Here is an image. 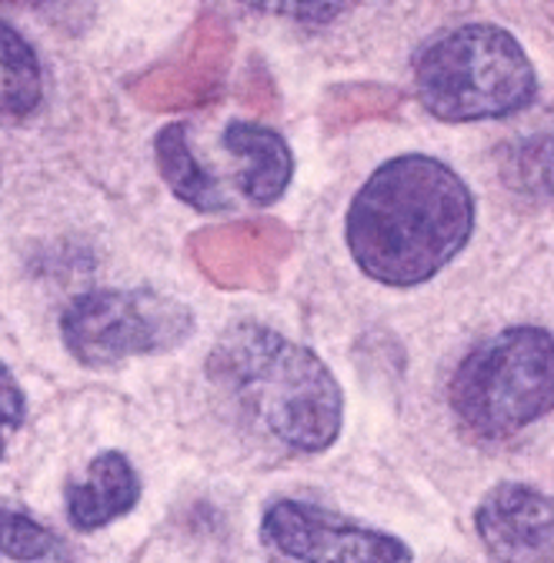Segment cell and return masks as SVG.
Wrapping results in <instances>:
<instances>
[{
	"label": "cell",
	"instance_id": "7a4b0ae2",
	"mask_svg": "<svg viewBox=\"0 0 554 563\" xmlns=\"http://www.w3.org/2000/svg\"><path fill=\"white\" fill-rule=\"evenodd\" d=\"M207 377L258 433L294 454H321L341 433L345 394L330 367L264 323L245 320L220 333Z\"/></svg>",
	"mask_w": 554,
	"mask_h": 563
},
{
	"label": "cell",
	"instance_id": "8fae6325",
	"mask_svg": "<svg viewBox=\"0 0 554 563\" xmlns=\"http://www.w3.org/2000/svg\"><path fill=\"white\" fill-rule=\"evenodd\" d=\"M0 74H4V93H0V107L8 114H31L41 103V60L34 47L24 41L18 27L0 21Z\"/></svg>",
	"mask_w": 554,
	"mask_h": 563
},
{
	"label": "cell",
	"instance_id": "30bf717a",
	"mask_svg": "<svg viewBox=\"0 0 554 563\" xmlns=\"http://www.w3.org/2000/svg\"><path fill=\"white\" fill-rule=\"evenodd\" d=\"M154 157L164 184L174 190L177 200L200 213H220L228 210V197L220 190V184L200 167V161L191 151L187 141V124H167L157 141H154Z\"/></svg>",
	"mask_w": 554,
	"mask_h": 563
},
{
	"label": "cell",
	"instance_id": "7c38bea8",
	"mask_svg": "<svg viewBox=\"0 0 554 563\" xmlns=\"http://www.w3.org/2000/svg\"><path fill=\"white\" fill-rule=\"evenodd\" d=\"M0 553L18 563H67L70 550L64 540L34 520L24 507H11L0 500Z\"/></svg>",
	"mask_w": 554,
	"mask_h": 563
},
{
	"label": "cell",
	"instance_id": "5bb4252c",
	"mask_svg": "<svg viewBox=\"0 0 554 563\" xmlns=\"http://www.w3.org/2000/svg\"><path fill=\"white\" fill-rule=\"evenodd\" d=\"M28 417V397L8 364H0V461L8 454V430H18Z\"/></svg>",
	"mask_w": 554,
	"mask_h": 563
},
{
	"label": "cell",
	"instance_id": "52a82bcc",
	"mask_svg": "<svg viewBox=\"0 0 554 563\" xmlns=\"http://www.w3.org/2000/svg\"><path fill=\"white\" fill-rule=\"evenodd\" d=\"M475 527L495 563H554V497L531 484L491 487L475 510Z\"/></svg>",
	"mask_w": 554,
	"mask_h": 563
},
{
	"label": "cell",
	"instance_id": "ba28073f",
	"mask_svg": "<svg viewBox=\"0 0 554 563\" xmlns=\"http://www.w3.org/2000/svg\"><path fill=\"white\" fill-rule=\"evenodd\" d=\"M141 477L134 471V464L128 461V454L121 450H104L97 454L80 477H74L64 490V504H67V520L90 533L100 530L107 523H115L118 517L131 514L141 500Z\"/></svg>",
	"mask_w": 554,
	"mask_h": 563
},
{
	"label": "cell",
	"instance_id": "3957f363",
	"mask_svg": "<svg viewBox=\"0 0 554 563\" xmlns=\"http://www.w3.org/2000/svg\"><path fill=\"white\" fill-rule=\"evenodd\" d=\"M414 93L437 121H488L524 110L537 93V74L504 27L465 24L417 51Z\"/></svg>",
	"mask_w": 554,
	"mask_h": 563
},
{
	"label": "cell",
	"instance_id": "5b68a950",
	"mask_svg": "<svg viewBox=\"0 0 554 563\" xmlns=\"http://www.w3.org/2000/svg\"><path fill=\"white\" fill-rule=\"evenodd\" d=\"M194 313L177 297L151 287L90 290L61 313V341L84 367H115L131 357L171 354L191 341Z\"/></svg>",
	"mask_w": 554,
	"mask_h": 563
},
{
	"label": "cell",
	"instance_id": "277c9868",
	"mask_svg": "<svg viewBox=\"0 0 554 563\" xmlns=\"http://www.w3.org/2000/svg\"><path fill=\"white\" fill-rule=\"evenodd\" d=\"M458 423L481 440H508L554 410V333L508 327L458 364L452 387Z\"/></svg>",
	"mask_w": 554,
	"mask_h": 563
},
{
	"label": "cell",
	"instance_id": "4fadbf2b",
	"mask_svg": "<svg viewBox=\"0 0 554 563\" xmlns=\"http://www.w3.org/2000/svg\"><path fill=\"white\" fill-rule=\"evenodd\" d=\"M501 174L518 194H554V134H531L514 144L501 164Z\"/></svg>",
	"mask_w": 554,
	"mask_h": 563
},
{
	"label": "cell",
	"instance_id": "6da1fadb",
	"mask_svg": "<svg viewBox=\"0 0 554 563\" xmlns=\"http://www.w3.org/2000/svg\"><path fill=\"white\" fill-rule=\"evenodd\" d=\"M475 231L468 184L437 157L401 154L381 164L348 210L355 264L384 287H414L448 267Z\"/></svg>",
	"mask_w": 554,
	"mask_h": 563
},
{
	"label": "cell",
	"instance_id": "9c48e42d",
	"mask_svg": "<svg viewBox=\"0 0 554 563\" xmlns=\"http://www.w3.org/2000/svg\"><path fill=\"white\" fill-rule=\"evenodd\" d=\"M220 144H225L228 154L245 161L238 184L251 203L268 207V203L281 200V194L287 190L291 174H294V157L281 134H274L261 124L235 121V124H228Z\"/></svg>",
	"mask_w": 554,
	"mask_h": 563
},
{
	"label": "cell",
	"instance_id": "8992f818",
	"mask_svg": "<svg viewBox=\"0 0 554 563\" xmlns=\"http://www.w3.org/2000/svg\"><path fill=\"white\" fill-rule=\"evenodd\" d=\"M261 540L271 563H414L401 537L291 497L264 510Z\"/></svg>",
	"mask_w": 554,
	"mask_h": 563
}]
</instances>
